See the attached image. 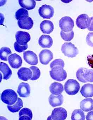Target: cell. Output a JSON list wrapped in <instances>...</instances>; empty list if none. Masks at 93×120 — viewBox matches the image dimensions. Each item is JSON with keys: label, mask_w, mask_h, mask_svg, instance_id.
<instances>
[{"label": "cell", "mask_w": 93, "mask_h": 120, "mask_svg": "<svg viewBox=\"0 0 93 120\" xmlns=\"http://www.w3.org/2000/svg\"><path fill=\"white\" fill-rule=\"evenodd\" d=\"M65 66L64 61L61 59H57L53 61L50 64V67L51 68L55 67H60L63 68Z\"/></svg>", "instance_id": "obj_32"}, {"label": "cell", "mask_w": 93, "mask_h": 120, "mask_svg": "<svg viewBox=\"0 0 93 120\" xmlns=\"http://www.w3.org/2000/svg\"><path fill=\"white\" fill-rule=\"evenodd\" d=\"M80 93L85 98L93 97V85L87 83L84 85L80 90Z\"/></svg>", "instance_id": "obj_20"}, {"label": "cell", "mask_w": 93, "mask_h": 120, "mask_svg": "<svg viewBox=\"0 0 93 120\" xmlns=\"http://www.w3.org/2000/svg\"><path fill=\"white\" fill-rule=\"evenodd\" d=\"M23 102L22 99L20 98H18L17 102L13 106L10 105H8V109L11 112L15 113L18 112L22 107H23Z\"/></svg>", "instance_id": "obj_26"}, {"label": "cell", "mask_w": 93, "mask_h": 120, "mask_svg": "<svg viewBox=\"0 0 93 120\" xmlns=\"http://www.w3.org/2000/svg\"><path fill=\"white\" fill-rule=\"evenodd\" d=\"M32 117V112L28 108H23L19 112V120H31Z\"/></svg>", "instance_id": "obj_23"}, {"label": "cell", "mask_w": 93, "mask_h": 120, "mask_svg": "<svg viewBox=\"0 0 93 120\" xmlns=\"http://www.w3.org/2000/svg\"><path fill=\"white\" fill-rule=\"evenodd\" d=\"M17 92L19 96L21 97H28L30 93V87L29 85L26 83H21L18 86Z\"/></svg>", "instance_id": "obj_15"}, {"label": "cell", "mask_w": 93, "mask_h": 120, "mask_svg": "<svg viewBox=\"0 0 93 120\" xmlns=\"http://www.w3.org/2000/svg\"><path fill=\"white\" fill-rule=\"evenodd\" d=\"M80 86L77 81L73 79L68 80L64 85V89L66 92L70 95H74L79 90Z\"/></svg>", "instance_id": "obj_3"}, {"label": "cell", "mask_w": 93, "mask_h": 120, "mask_svg": "<svg viewBox=\"0 0 93 120\" xmlns=\"http://www.w3.org/2000/svg\"><path fill=\"white\" fill-rule=\"evenodd\" d=\"M86 41L89 46L93 47V33L88 34L86 38Z\"/></svg>", "instance_id": "obj_34"}, {"label": "cell", "mask_w": 93, "mask_h": 120, "mask_svg": "<svg viewBox=\"0 0 93 120\" xmlns=\"http://www.w3.org/2000/svg\"><path fill=\"white\" fill-rule=\"evenodd\" d=\"M39 15L44 19H50L54 14V9L51 6L47 5H42L39 10Z\"/></svg>", "instance_id": "obj_8"}, {"label": "cell", "mask_w": 93, "mask_h": 120, "mask_svg": "<svg viewBox=\"0 0 93 120\" xmlns=\"http://www.w3.org/2000/svg\"><path fill=\"white\" fill-rule=\"evenodd\" d=\"M87 29L89 31H93V19L92 17H91L90 23Z\"/></svg>", "instance_id": "obj_37"}, {"label": "cell", "mask_w": 93, "mask_h": 120, "mask_svg": "<svg viewBox=\"0 0 93 120\" xmlns=\"http://www.w3.org/2000/svg\"><path fill=\"white\" fill-rule=\"evenodd\" d=\"M63 97L62 94H59L58 96L51 94L49 98V102L50 105L53 107L61 106L63 104Z\"/></svg>", "instance_id": "obj_19"}, {"label": "cell", "mask_w": 93, "mask_h": 120, "mask_svg": "<svg viewBox=\"0 0 93 120\" xmlns=\"http://www.w3.org/2000/svg\"><path fill=\"white\" fill-rule=\"evenodd\" d=\"M3 102L8 105H12L17 100L18 95L15 91L11 89H7L3 91L1 97Z\"/></svg>", "instance_id": "obj_2"}, {"label": "cell", "mask_w": 93, "mask_h": 120, "mask_svg": "<svg viewBox=\"0 0 93 120\" xmlns=\"http://www.w3.org/2000/svg\"><path fill=\"white\" fill-rule=\"evenodd\" d=\"M92 17V19H93V17Z\"/></svg>", "instance_id": "obj_38"}, {"label": "cell", "mask_w": 93, "mask_h": 120, "mask_svg": "<svg viewBox=\"0 0 93 120\" xmlns=\"http://www.w3.org/2000/svg\"><path fill=\"white\" fill-rule=\"evenodd\" d=\"M78 80L83 83L93 82V70L84 68L79 69L76 73Z\"/></svg>", "instance_id": "obj_1"}, {"label": "cell", "mask_w": 93, "mask_h": 120, "mask_svg": "<svg viewBox=\"0 0 93 120\" xmlns=\"http://www.w3.org/2000/svg\"><path fill=\"white\" fill-rule=\"evenodd\" d=\"M87 60L90 66L93 68V55L91 56H89L87 57Z\"/></svg>", "instance_id": "obj_35"}, {"label": "cell", "mask_w": 93, "mask_h": 120, "mask_svg": "<svg viewBox=\"0 0 93 120\" xmlns=\"http://www.w3.org/2000/svg\"><path fill=\"white\" fill-rule=\"evenodd\" d=\"M18 2L22 8L28 10L33 9L36 6V2L34 0H19Z\"/></svg>", "instance_id": "obj_25"}, {"label": "cell", "mask_w": 93, "mask_h": 120, "mask_svg": "<svg viewBox=\"0 0 93 120\" xmlns=\"http://www.w3.org/2000/svg\"><path fill=\"white\" fill-rule=\"evenodd\" d=\"M32 19L28 16H24L21 17L18 21L19 27L22 29L30 30L33 26Z\"/></svg>", "instance_id": "obj_11"}, {"label": "cell", "mask_w": 93, "mask_h": 120, "mask_svg": "<svg viewBox=\"0 0 93 120\" xmlns=\"http://www.w3.org/2000/svg\"><path fill=\"white\" fill-rule=\"evenodd\" d=\"M86 119L87 120H93V111L87 113L86 116Z\"/></svg>", "instance_id": "obj_36"}, {"label": "cell", "mask_w": 93, "mask_h": 120, "mask_svg": "<svg viewBox=\"0 0 93 120\" xmlns=\"http://www.w3.org/2000/svg\"><path fill=\"white\" fill-rule=\"evenodd\" d=\"M91 18L87 15L83 14L79 15L77 18L76 21L77 26L81 29L87 28L90 23Z\"/></svg>", "instance_id": "obj_9"}, {"label": "cell", "mask_w": 93, "mask_h": 120, "mask_svg": "<svg viewBox=\"0 0 93 120\" xmlns=\"http://www.w3.org/2000/svg\"><path fill=\"white\" fill-rule=\"evenodd\" d=\"M60 35L61 38L64 41H70L74 38V33L73 31L69 33H65L61 31Z\"/></svg>", "instance_id": "obj_30"}, {"label": "cell", "mask_w": 93, "mask_h": 120, "mask_svg": "<svg viewBox=\"0 0 93 120\" xmlns=\"http://www.w3.org/2000/svg\"><path fill=\"white\" fill-rule=\"evenodd\" d=\"M50 74L53 79L58 81L64 80L67 76L66 71L60 67H55L51 68L50 71Z\"/></svg>", "instance_id": "obj_4"}, {"label": "cell", "mask_w": 93, "mask_h": 120, "mask_svg": "<svg viewBox=\"0 0 93 120\" xmlns=\"http://www.w3.org/2000/svg\"><path fill=\"white\" fill-rule=\"evenodd\" d=\"M39 43L43 48H50L53 45V40L49 36L42 35L39 39Z\"/></svg>", "instance_id": "obj_17"}, {"label": "cell", "mask_w": 93, "mask_h": 120, "mask_svg": "<svg viewBox=\"0 0 93 120\" xmlns=\"http://www.w3.org/2000/svg\"><path fill=\"white\" fill-rule=\"evenodd\" d=\"M15 37L17 42L22 45H27L31 39L30 35L28 33L20 31L16 33Z\"/></svg>", "instance_id": "obj_10"}, {"label": "cell", "mask_w": 93, "mask_h": 120, "mask_svg": "<svg viewBox=\"0 0 93 120\" xmlns=\"http://www.w3.org/2000/svg\"><path fill=\"white\" fill-rule=\"evenodd\" d=\"M0 70L3 74L4 79L8 80L10 78L12 75V71L7 64L1 62Z\"/></svg>", "instance_id": "obj_24"}, {"label": "cell", "mask_w": 93, "mask_h": 120, "mask_svg": "<svg viewBox=\"0 0 93 120\" xmlns=\"http://www.w3.org/2000/svg\"><path fill=\"white\" fill-rule=\"evenodd\" d=\"M12 54L10 49L8 47H3L1 48L0 52V57L1 60L7 61L8 56Z\"/></svg>", "instance_id": "obj_28"}, {"label": "cell", "mask_w": 93, "mask_h": 120, "mask_svg": "<svg viewBox=\"0 0 93 120\" xmlns=\"http://www.w3.org/2000/svg\"><path fill=\"white\" fill-rule=\"evenodd\" d=\"M14 47L16 52H22L26 50L28 46L27 44L24 45H20L16 42L14 43Z\"/></svg>", "instance_id": "obj_33"}, {"label": "cell", "mask_w": 93, "mask_h": 120, "mask_svg": "<svg viewBox=\"0 0 93 120\" xmlns=\"http://www.w3.org/2000/svg\"><path fill=\"white\" fill-rule=\"evenodd\" d=\"M80 107L81 110L86 112L93 110V99L87 98L83 100L80 102Z\"/></svg>", "instance_id": "obj_21"}, {"label": "cell", "mask_w": 93, "mask_h": 120, "mask_svg": "<svg viewBox=\"0 0 93 120\" xmlns=\"http://www.w3.org/2000/svg\"><path fill=\"white\" fill-rule=\"evenodd\" d=\"M67 112L62 107L55 108L52 111L51 115L49 116L47 120H64L67 118Z\"/></svg>", "instance_id": "obj_7"}, {"label": "cell", "mask_w": 93, "mask_h": 120, "mask_svg": "<svg viewBox=\"0 0 93 120\" xmlns=\"http://www.w3.org/2000/svg\"><path fill=\"white\" fill-rule=\"evenodd\" d=\"M17 74L20 79L24 81H27L31 78L32 73L30 69L22 67L18 70Z\"/></svg>", "instance_id": "obj_16"}, {"label": "cell", "mask_w": 93, "mask_h": 120, "mask_svg": "<svg viewBox=\"0 0 93 120\" xmlns=\"http://www.w3.org/2000/svg\"><path fill=\"white\" fill-rule=\"evenodd\" d=\"M8 63L12 68L18 69L22 66V60L20 56L16 53L11 54L8 56Z\"/></svg>", "instance_id": "obj_12"}, {"label": "cell", "mask_w": 93, "mask_h": 120, "mask_svg": "<svg viewBox=\"0 0 93 120\" xmlns=\"http://www.w3.org/2000/svg\"><path fill=\"white\" fill-rule=\"evenodd\" d=\"M23 57L25 61L30 65H36L38 64L37 56L32 51L28 50L24 52Z\"/></svg>", "instance_id": "obj_14"}, {"label": "cell", "mask_w": 93, "mask_h": 120, "mask_svg": "<svg viewBox=\"0 0 93 120\" xmlns=\"http://www.w3.org/2000/svg\"><path fill=\"white\" fill-rule=\"evenodd\" d=\"M49 90L51 93L54 95L60 94L63 91L62 85L57 82L52 83L49 87Z\"/></svg>", "instance_id": "obj_22"}, {"label": "cell", "mask_w": 93, "mask_h": 120, "mask_svg": "<svg viewBox=\"0 0 93 120\" xmlns=\"http://www.w3.org/2000/svg\"><path fill=\"white\" fill-rule=\"evenodd\" d=\"M32 73V76L30 79L31 80H35L39 78L41 75V72L39 68L36 67L31 66L30 67Z\"/></svg>", "instance_id": "obj_29"}, {"label": "cell", "mask_w": 93, "mask_h": 120, "mask_svg": "<svg viewBox=\"0 0 93 120\" xmlns=\"http://www.w3.org/2000/svg\"><path fill=\"white\" fill-rule=\"evenodd\" d=\"M71 119L72 120H85V116L84 112L81 109L74 110L72 113Z\"/></svg>", "instance_id": "obj_27"}, {"label": "cell", "mask_w": 93, "mask_h": 120, "mask_svg": "<svg viewBox=\"0 0 93 120\" xmlns=\"http://www.w3.org/2000/svg\"><path fill=\"white\" fill-rule=\"evenodd\" d=\"M40 28L43 33L49 34L53 30L54 26L51 21L44 20L40 24Z\"/></svg>", "instance_id": "obj_18"}, {"label": "cell", "mask_w": 93, "mask_h": 120, "mask_svg": "<svg viewBox=\"0 0 93 120\" xmlns=\"http://www.w3.org/2000/svg\"><path fill=\"white\" fill-rule=\"evenodd\" d=\"M61 51L64 55L68 57H75L78 54L77 48L71 43H65L62 45Z\"/></svg>", "instance_id": "obj_5"}, {"label": "cell", "mask_w": 93, "mask_h": 120, "mask_svg": "<svg viewBox=\"0 0 93 120\" xmlns=\"http://www.w3.org/2000/svg\"><path fill=\"white\" fill-rule=\"evenodd\" d=\"M59 26L61 31L69 33L72 31L74 26V21L69 17H64L59 21Z\"/></svg>", "instance_id": "obj_6"}, {"label": "cell", "mask_w": 93, "mask_h": 120, "mask_svg": "<svg viewBox=\"0 0 93 120\" xmlns=\"http://www.w3.org/2000/svg\"><path fill=\"white\" fill-rule=\"evenodd\" d=\"M39 56L40 62L44 65H46L53 59V54L50 50L44 49L41 51Z\"/></svg>", "instance_id": "obj_13"}, {"label": "cell", "mask_w": 93, "mask_h": 120, "mask_svg": "<svg viewBox=\"0 0 93 120\" xmlns=\"http://www.w3.org/2000/svg\"><path fill=\"white\" fill-rule=\"evenodd\" d=\"M29 16L27 10L23 8H21L16 11L15 14V17L17 20H19L21 17L24 16Z\"/></svg>", "instance_id": "obj_31"}]
</instances>
